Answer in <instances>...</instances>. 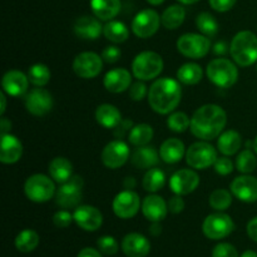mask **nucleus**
Segmentation results:
<instances>
[{
    "instance_id": "nucleus-52",
    "label": "nucleus",
    "mask_w": 257,
    "mask_h": 257,
    "mask_svg": "<svg viewBox=\"0 0 257 257\" xmlns=\"http://www.w3.org/2000/svg\"><path fill=\"white\" fill-rule=\"evenodd\" d=\"M78 257H102V255H100L97 250H94V248L87 247L83 248V250L78 253Z\"/></svg>"
},
{
    "instance_id": "nucleus-17",
    "label": "nucleus",
    "mask_w": 257,
    "mask_h": 257,
    "mask_svg": "<svg viewBox=\"0 0 257 257\" xmlns=\"http://www.w3.org/2000/svg\"><path fill=\"white\" fill-rule=\"evenodd\" d=\"M231 192L236 198L243 202H256L257 201V178L252 176H240L231 183Z\"/></svg>"
},
{
    "instance_id": "nucleus-31",
    "label": "nucleus",
    "mask_w": 257,
    "mask_h": 257,
    "mask_svg": "<svg viewBox=\"0 0 257 257\" xmlns=\"http://www.w3.org/2000/svg\"><path fill=\"white\" fill-rule=\"evenodd\" d=\"M186 18V10L185 8L181 7V5H171L167 9L163 12L162 17H161V23H162L163 27L166 29H177L178 27L182 25V23L185 22Z\"/></svg>"
},
{
    "instance_id": "nucleus-47",
    "label": "nucleus",
    "mask_w": 257,
    "mask_h": 257,
    "mask_svg": "<svg viewBox=\"0 0 257 257\" xmlns=\"http://www.w3.org/2000/svg\"><path fill=\"white\" fill-rule=\"evenodd\" d=\"M120 50L118 47H114V45H109V47L104 48V50L102 52V59L104 60L108 64H112V63H115L120 57Z\"/></svg>"
},
{
    "instance_id": "nucleus-32",
    "label": "nucleus",
    "mask_w": 257,
    "mask_h": 257,
    "mask_svg": "<svg viewBox=\"0 0 257 257\" xmlns=\"http://www.w3.org/2000/svg\"><path fill=\"white\" fill-rule=\"evenodd\" d=\"M103 34L113 43H123L130 37V30L122 22L110 20L103 27Z\"/></svg>"
},
{
    "instance_id": "nucleus-15",
    "label": "nucleus",
    "mask_w": 257,
    "mask_h": 257,
    "mask_svg": "<svg viewBox=\"0 0 257 257\" xmlns=\"http://www.w3.org/2000/svg\"><path fill=\"white\" fill-rule=\"evenodd\" d=\"M140 206V197L132 190L122 191L113 200V211H114L115 216H118L119 218H124V220L137 215Z\"/></svg>"
},
{
    "instance_id": "nucleus-45",
    "label": "nucleus",
    "mask_w": 257,
    "mask_h": 257,
    "mask_svg": "<svg viewBox=\"0 0 257 257\" xmlns=\"http://www.w3.org/2000/svg\"><path fill=\"white\" fill-rule=\"evenodd\" d=\"M215 170L218 175L222 176H227L230 175L231 172L233 171V163L230 158L227 157H222V158H217V161L215 162Z\"/></svg>"
},
{
    "instance_id": "nucleus-56",
    "label": "nucleus",
    "mask_w": 257,
    "mask_h": 257,
    "mask_svg": "<svg viewBox=\"0 0 257 257\" xmlns=\"http://www.w3.org/2000/svg\"><path fill=\"white\" fill-rule=\"evenodd\" d=\"M161 231H162V227H161V226H160V223H158V222H153V225L151 226V228H150V232L152 233V235L158 236L161 233Z\"/></svg>"
},
{
    "instance_id": "nucleus-11",
    "label": "nucleus",
    "mask_w": 257,
    "mask_h": 257,
    "mask_svg": "<svg viewBox=\"0 0 257 257\" xmlns=\"http://www.w3.org/2000/svg\"><path fill=\"white\" fill-rule=\"evenodd\" d=\"M103 68V59L93 52L80 53L73 62V70L75 74L84 79H92L97 77Z\"/></svg>"
},
{
    "instance_id": "nucleus-46",
    "label": "nucleus",
    "mask_w": 257,
    "mask_h": 257,
    "mask_svg": "<svg viewBox=\"0 0 257 257\" xmlns=\"http://www.w3.org/2000/svg\"><path fill=\"white\" fill-rule=\"evenodd\" d=\"M146 94H147V87H146V84L143 82H141L140 80V82H136L131 85L130 88L131 99L138 102V100H142L143 98L146 97Z\"/></svg>"
},
{
    "instance_id": "nucleus-37",
    "label": "nucleus",
    "mask_w": 257,
    "mask_h": 257,
    "mask_svg": "<svg viewBox=\"0 0 257 257\" xmlns=\"http://www.w3.org/2000/svg\"><path fill=\"white\" fill-rule=\"evenodd\" d=\"M28 78L32 84L37 85V87H44L49 83L50 80V70L45 64H38L32 65L28 70Z\"/></svg>"
},
{
    "instance_id": "nucleus-50",
    "label": "nucleus",
    "mask_w": 257,
    "mask_h": 257,
    "mask_svg": "<svg viewBox=\"0 0 257 257\" xmlns=\"http://www.w3.org/2000/svg\"><path fill=\"white\" fill-rule=\"evenodd\" d=\"M133 123L131 120H122L117 127L114 128V136L117 138H122L128 130H131Z\"/></svg>"
},
{
    "instance_id": "nucleus-58",
    "label": "nucleus",
    "mask_w": 257,
    "mask_h": 257,
    "mask_svg": "<svg viewBox=\"0 0 257 257\" xmlns=\"http://www.w3.org/2000/svg\"><path fill=\"white\" fill-rule=\"evenodd\" d=\"M241 257H257V253L255 252V251L247 250V251H245L242 255H241Z\"/></svg>"
},
{
    "instance_id": "nucleus-29",
    "label": "nucleus",
    "mask_w": 257,
    "mask_h": 257,
    "mask_svg": "<svg viewBox=\"0 0 257 257\" xmlns=\"http://www.w3.org/2000/svg\"><path fill=\"white\" fill-rule=\"evenodd\" d=\"M73 166L70 161L64 157H55L49 163V175L55 182L65 183L72 178Z\"/></svg>"
},
{
    "instance_id": "nucleus-61",
    "label": "nucleus",
    "mask_w": 257,
    "mask_h": 257,
    "mask_svg": "<svg viewBox=\"0 0 257 257\" xmlns=\"http://www.w3.org/2000/svg\"><path fill=\"white\" fill-rule=\"evenodd\" d=\"M253 150H255V152L257 153V137L255 138V141H253Z\"/></svg>"
},
{
    "instance_id": "nucleus-14",
    "label": "nucleus",
    "mask_w": 257,
    "mask_h": 257,
    "mask_svg": "<svg viewBox=\"0 0 257 257\" xmlns=\"http://www.w3.org/2000/svg\"><path fill=\"white\" fill-rule=\"evenodd\" d=\"M130 158V148L120 140L112 141L102 151V162L110 170L119 168Z\"/></svg>"
},
{
    "instance_id": "nucleus-27",
    "label": "nucleus",
    "mask_w": 257,
    "mask_h": 257,
    "mask_svg": "<svg viewBox=\"0 0 257 257\" xmlns=\"http://www.w3.org/2000/svg\"><path fill=\"white\" fill-rule=\"evenodd\" d=\"M95 119L102 127L114 130L122 122V114L117 107L112 104H102L95 110Z\"/></svg>"
},
{
    "instance_id": "nucleus-5",
    "label": "nucleus",
    "mask_w": 257,
    "mask_h": 257,
    "mask_svg": "<svg viewBox=\"0 0 257 257\" xmlns=\"http://www.w3.org/2000/svg\"><path fill=\"white\" fill-rule=\"evenodd\" d=\"M207 77L217 87L230 88L237 82L238 70L231 60L217 58L208 63Z\"/></svg>"
},
{
    "instance_id": "nucleus-30",
    "label": "nucleus",
    "mask_w": 257,
    "mask_h": 257,
    "mask_svg": "<svg viewBox=\"0 0 257 257\" xmlns=\"http://www.w3.org/2000/svg\"><path fill=\"white\" fill-rule=\"evenodd\" d=\"M242 145V137L236 131H227L222 133L217 141V148L222 155L232 156L238 152Z\"/></svg>"
},
{
    "instance_id": "nucleus-55",
    "label": "nucleus",
    "mask_w": 257,
    "mask_h": 257,
    "mask_svg": "<svg viewBox=\"0 0 257 257\" xmlns=\"http://www.w3.org/2000/svg\"><path fill=\"white\" fill-rule=\"evenodd\" d=\"M123 186H124V188H127V190H132L136 186V180L133 177H127L124 180V182H123Z\"/></svg>"
},
{
    "instance_id": "nucleus-20",
    "label": "nucleus",
    "mask_w": 257,
    "mask_h": 257,
    "mask_svg": "<svg viewBox=\"0 0 257 257\" xmlns=\"http://www.w3.org/2000/svg\"><path fill=\"white\" fill-rule=\"evenodd\" d=\"M142 212L147 220L152 222H160L167 216L168 205L160 196H147L142 202Z\"/></svg>"
},
{
    "instance_id": "nucleus-59",
    "label": "nucleus",
    "mask_w": 257,
    "mask_h": 257,
    "mask_svg": "<svg viewBox=\"0 0 257 257\" xmlns=\"http://www.w3.org/2000/svg\"><path fill=\"white\" fill-rule=\"evenodd\" d=\"M147 2L152 5H161L165 0H147Z\"/></svg>"
},
{
    "instance_id": "nucleus-9",
    "label": "nucleus",
    "mask_w": 257,
    "mask_h": 257,
    "mask_svg": "<svg viewBox=\"0 0 257 257\" xmlns=\"http://www.w3.org/2000/svg\"><path fill=\"white\" fill-rule=\"evenodd\" d=\"M235 228L233 221L226 213H212L203 221L202 230L206 237L211 240H220L227 237Z\"/></svg>"
},
{
    "instance_id": "nucleus-19",
    "label": "nucleus",
    "mask_w": 257,
    "mask_h": 257,
    "mask_svg": "<svg viewBox=\"0 0 257 257\" xmlns=\"http://www.w3.org/2000/svg\"><path fill=\"white\" fill-rule=\"evenodd\" d=\"M29 78L19 70H9L2 79V87L7 94L12 97H22L27 93Z\"/></svg>"
},
{
    "instance_id": "nucleus-44",
    "label": "nucleus",
    "mask_w": 257,
    "mask_h": 257,
    "mask_svg": "<svg viewBox=\"0 0 257 257\" xmlns=\"http://www.w3.org/2000/svg\"><path fill=\"white\" fill-rule=\"evenodd\" d=\"M74 220V216L72 215L68 211H58L54 216H53V222L57 227L59 228H65L72 223V221Z\"/></svg>"
},
{
    "instance_id": "nucleus-18",
    "label": "nucleus",
    "mask_w": 257,
    "mask_h": 257,
    "mask_svg": "<svg viewBox=\"0 0 257 257\" xmlns=\"http://www.w3.org/2000/svg\"><path fill=\"white\" fill-rule=\"evenodd\" d=\"M74 221L85 231H97L103 223V216L93 206H79L74 211Z\"/></svg>"
},
{
    "instance_id": "nucleus-28",
    "label": "nucleus",
    "mask_w": 257,
    "mask_h": 257,
    "mask_svg": "<svg viewBox=\"0 0 257 257\" xmlns=\"http://www.w3.org/2000/svg\"><path fill=\"white\" fill-rule=\"evenodd\" d=\"M131 161H132L135 167L146 170V168H152L153 166L157 165L160 162V157H158L157 151L153 147L142 146L133 152Z\"/></svg>"
},
{
    "instance_id": "nucleus-42",
    "label": "nucleus",
    "mask_w": 257,
    "mask_h": 257,
    "mask_svg": "<svg viewBox=\"0 0 257 257\" xmlns=\"http://www.w3.org/2000/svg\"><path fill=\"white\" fill-rule=\"evenodd\" d=\"M97 245L104 255H114L118 251V242L112 236H103L97 241Z\"/></svg>"
},
{
    "instance_id": "nucleus-53",
    "label": "nucleus",
    "mask_w": 257,
    "mask_h": 257,
    "mask_svg": "<svg viewBox=\"0 0 257 257\" xmlns=\"http://www.w3.org/2000/svg\"><path fill=\"white\" fill-rule=\"evenodd\" d=\"M213 52L216 53V54H225L226 52H227V45H226V43L225 42H220V43H217V44L215 45V47H213Z\"/></svg>"
},
{
    "instance_id": "nucleus-48",
    "label": "nucleus",
    "mask_w": 257,
    "mask_h": 257,
    "mask_svg": "<svg viewBox=\"0 0 257 257\" xmlns=\"http://www.w3.org/2000/svg\"><path fill=\"white\" fill-rule=\"evenodd\" d=\"M208 2H210L211 8L215 9L216 12L225 13L228 12L230 9H232L236 0H208Z\"/></svg>"
},
{
    "instance_id": "nucleus-51",
    "label": "nucleus",
    "mask_w": 257,
    "mask_h": 257,
    "mask_svg": "<svg viewBox=\"0 0 257 257\" xmlns=\"http://www.w3.org/2000/svg\"><path fill=\"white\" fill-rule=\"evenodd\" d=\"M247 233L248 236H250L251 240L257 242V217L252 218V220L247 223Z\"/></svg>"
},
{
    "instance_id": "nucleus-7",
    "label": "nucleus",
    "mask_w": 257,
    "mask_h": 257,
    "mask_svg": "<svg viewBox=\"0 0 257 257\" xmlns=\"http://www.w3.org/2000/svg\"><path fill=\"white\" fill-rule=\"evenodd\" d=\"M177 49L185 57L200 59L210 52L211 42L206 35L188 33L177 40Z\"/></svg>"
},
{
    "instance_id": "nucleus-8",
    "label": "nucleus",
    "mask_w": 257,
    "mask_h": 257,
    "mask_svg": "<svg viewBox=\"0 0 257 257\" xmlns=\"http://www.w3.org/2000/svg\"><path fill=\"white\" fill-rule=\"evenodd\" d=\"M186 161L192 168L206 170L215 165L217 161V152L208 143L196 142L186 152Z\"/></svg>"
},
{
    "instance_id": "nucleus-12",
    "label": "nucleus",
    "mask_w": 257,
    "mask_h": 257,
    "mask_svg": "<svg viewBox=\"0 0 257 257\" xmlns=\"http://www.w3.org/2000/svg\"><path fill=\"white\" fill-rule=\"evenodd\" d=\"M161 18L156 10L145 9L138 13L132 22V32L138 38H150L158 30Z\"/></svg>"
},
{
    "instance_id": "nucleus-10",
    "label": "nucleus",
    "mask_w": 257,
    "mask_h": 257,
    "mask_svg": "<svg viewBox=\"0 0 257 257\" xmlns=\"http://www.w3.org/2000/svg\"><path fill=\"white\" fill-rule=\"evenodd\" d=\"M82 188L83 180L79 176H74L58 188L55 193V201L58 205L64 208L77 207L82 201Z\"/></svg>"
},
{
    "instance_id": "nucleus-35",
    "label": "nucleus",
    "mask_w": 257,
    "mask_h": 257,
    "mask_svg": "<svg viewBox=\"0 0 257 257\" xmlns=\"http://www.w3.org/2000/svg\"><path fill=\"white\" fill-rule=\"evenodd\" d=\"M166 183V175L160 168H151L143 177V188L148 192H157L162 190Z\"/></svg>"
},
{
    "instance_id": "nucleus-54",
    "label": "nucleus",
    "mask_w": 257,
    "mask_h": 257,
    "mask_svg": "<svg viewBox=\"0 0 257 257\" xmlns=\"http://www.w3.org/2000/svg\"><path fill=\"white\" fill-rule=\"evenodd\" d=\"M0 127H2V135H7L8 131L12 128V123H10V120H8L7 118H2Z\"/></svg>"
},
{
    "instance_id": "nucleus-60",
    "label": "nucleus",
    "mask_w": 257,
    "mask_h": 257,
    "mask_svg": "<svg viewBox=\"0 0 257 257\" xmlns=\"http://www.w3.org/2000/svg\"><path fill=\"white\" fill-rule=\"evenodd\" d=\"M178 2H181L182 4H195V3L200 2V0H178Z\"/></svg>"
},
{
    "instance_id": "nucleus-40",
    "label": "nucleus",
    "mask_w": 257,
    "mask_h": 257,
    "mask_svg": "<svg viewBox=\"0 0 257 257\" xmlns=\"http://www.w3.org/2000/svg\"><path fill=\"white\" fill-rule=\"evenodd\" d=\"M257 166L256 156L250 150H245L237 156L236 160V167L241 173H251L255 171Z\"/></svg>"
},
{
    "instance_id": "nucleus-57",
    "label": "nucleus",
    "mask_w": 257,
    "mask_h": 257,
    "mask_svg": "<svg viewBox=\"0 0 257 257\" xmlns=\"http://www.w3.org/2000/svg\"><path fill=\"white\" fill-rule=\"evenodd\" d=\"M0 99H2V109H0V113H2V114H4L5 107H7V98H5L4 92L0 93Z\"/></svg>"
},
{
    "instance_id": "nucleus-24",
    "label": "nucleus",
    "mask_w": 257,
    "mask_h": 257,
    "mask_svg": "<svg viewBox=\"0 0 257 257\" xmlns=\"http://www.w3.org/2000/svg\"><path fill=\"white\" fill-rule=\"evenodd\" d=\"M103 32L99 20L93 17H80L74 23V33L78 38L85 40H95Z\"/></svg>"
},
{
    "instance_id": "nucleus-4",
    "label": "nucleus",
    "mask_w": 257,
    "mask_h": 257,
    "mask_svg": "<svg viewBox=\"0 0 257 257\" xmlns=\"http://www.w3.org/2000/svg\"><path fill=\"white\" fill-rule=\"evenodd\" d=\"M163 70V60L158 53L142 52L132 63V72L137 79L151 80L157 78Z\"/></svg>"
},
{
    "instance_id": "nucleus-34",
    "label": "nucleus",
    "mask_w": 257,
    "mask_h": 257,
    "mask_svg": "<svg viewBox=\"0 0 257 257\" xmlns=\"http://www.w3.org/2000/svg\"><path fill=\"white\" fill-rule=\"evenodd\" d=\"M153 138V128L150 124H137L130 131V136H128V140L136 147H142L146 146L147 143L151 142V140Z\"/></svg>"
},
{
    "instance_id": "nucleus-22",
    "label": "nucleus",
    "mask_w": 257,
    "mask_h": 257,
    "mask_svg": "<svg viewBox=\"0 0 257 257\" xmlns=\"http://www.w3.org/2000/svg\"><path fill=\"white\" fill-rule=\"evenodd\" d=\"M23 155V145L15 136L2 135V146H0V161L5 165H12L18 162Z\"/></svg>"
},
{
    "instance_id": "nucleus-3",
    "label": "nucleus",
    "mask_w": 257,
    "mask_h": 257,
    "mask_svg": "<svg viewBox=\"0 0 257 257\" xmlns=\"http://www.w3.org/2000/svg\"><path fill=\"white\" fill-rule=\"evenodd\" d=\"M230 52L238 65H252L257 62V37L248 30L237 33L231 42Z\"/></svg>"
},
{
    "instance_id": "nucleus-1",
    "label": "nucleus",
    "mask_w": 257,
    "mask_h": 257,
    "mask_svg": "<svg viewBox=\"0 0 257 257\" xmlns=\"http://www.w3.org/2000/svg\"><path fill=\"white\" fill-rule=\"evenodd\" d=\"M227 122L226 112L216 104H206L198 108L191 119V132L195 137L210 141L217 137Z\"/></svg>"
},
{
    "instance_id": "nucleus-13",
    "label": "nucleus",
    "mask_w": 257,
    "mask_h": 257,
    "mask_svg": "<svg viewBox=\"0 0 257 257\" xmlns=\"http://www.w3.org/2000/svg\"><path fill=\"white\" fill-rule=\"evenodd\" d=\"M25 108L33 115H45L53 108L52 94L44 88H34L25 97Z\"/></svg>"
},
{
    "instance_id": "nucleus-43",
    "label": "nucleus",
    "mask_w": 257,
    "mask_h": 257,
    "mask_svg": "<svg viewBox=\"0 0 257 257\" xmlns=\"http://www.w3.org/2000/svg\"><path fill=\"white\" fill-rule=\"evenodd\" d=\"M212 257H238V253L230 243H220L213 248Z\"/></svg>"
},
{
    "instance_id": "nucleus-49",
    "label": "nucleus",
    "mask_w": 257,
    "mask_h": 257,
    "mask_svg": "<svg viewBox=\"0 0 257 257\" xmlns=\"http://www.w3.org/2000/svg\"><path fill=\"white\" fill-rule=\"evenodd\" d=\"M167 205H168V211H171L172 213H180L182 212L183 208H185V201H183V198L178 195V196H175V197L170 198Z\"/></svg>"
},
{
    "instance_id": "nucleus-6",
    "label": "nucleus",
    "mask_w": 257,
    "mask_h": 257,
    "mask_svg": "<svg viewBox=\"0 0 257 257\" xmlns=\"http://www.w3.org/2000/svg\"><path fill=\"white\" fill-rule=\"evenodd\" d=\"M24 192L27 197L33 202H47L54 195L55 186L48 176L33 175L25 182Z\"/></svg>"
},
{
    "instance_id": "nucleus-2",
    "label": "nucleus",
    "mask_w": 257,
    "mask_h": 257,
    "mask_svg": "<svg viewBox=\"0 0 257 257\" xmlns=\"http://www.w3.org/2000/svg\"><path fill=\"white\" fill-rule=\"evenodd\" d=\"M182 90L177 80L162 78L156 80L148 92V103L155 112L168 114L180 104Z\"/></svg>"
},
{
    "instance_id": "nucleus-16",
    "label": "nucleus",
    "mask_w": 257,
    "mask_h": 257,
    "mask_svg": "<svg viewBox=\"0 0 257 257\" xmlns=\"http://www.w3.org/2000/svg\"><path fill=\"white\" fill-rule=\"evenodd\" d=\"M200 177L192 170H180L172 175L170 180V187L176 195L185 196L193 192L198 187Z\"/></svg>"
},
{
    "instance_id": "nucleus-25",
    "label": "nucleus",
    "mask_w": 257,
    "mask_h": 257,
    "mask_svg": "<svg viewBox=\"0 0 257 257\" xmlns=\"http://www.w3.org/2000/svg\"><path fill=\"white\" fill-rule=\"evenodd\" d=\"M90 8L99 20H112L120 12V0H90Z\"/></svg>"
},
{
    "instance_id": "nucleus-38",
    "label": "nucleus",
    "mask_w": 257,
    "mask_h": 257,
    "mask_svg": "<svg viewBox=\"0 0 257 257\" xmlns=\"http://www.w3.org/2000/svg\"><path fill=\"white\" fill-rule=\"evenodd\" d=\"M197 29L206 37H215L218 32V23L210 13H201L196 19Z\"/></svg>"
},
{
    "instance_id": "nucleus-21",
    "label": "nucleus",
    "mask_w": 257,
    "mask_h": 257,
    "mask_svg": "<svg viewBox=\"0 0 257 257\" xmlns=\"http://www.w3.org/2000/svg\"><path fill=\"white\" fill-rule=\"evenodd\" d=\"M122 250L128 257H146L151 250V243L141 233H128L123 238Z\"/></svg>"
},
{
    "instance_id": "nucleus-26",
    "label": "nucleus",
    "mask_w": 257,
    "mask_h": 257,
    "mask_svg": "<svg viewBox=\"0 0 257 257\" xmlns=\"http://www.w3.org/2000/svg\"><path fill=\"white\" fill-rule=\"evenodd\" d=\"M185 155V145L177 138H170L165 141L160 148V156L166 163H177Z\"/></svg>"
},
{
    "instance_id": "nucleus-23",
    "label": "nucleus",
    "mask_w": 257,
    "mask_h": 257,
    "mask_svg": "<svg viewBox=\"0 0 257 257\" xmlns=\"http://www.w3.org/2000/svg\"><path fill=\"white\" fill-rule=\"evenodd\" d=\"M132 82V77L131 73L124 68H117V69H112L105 74L104 87L105 89L109 90L112 93H120L128 89Z\"/></svg>"
},
{
    "instance_id": "nucleus-36",
    "label": "nucleus",
    "mask_w": 257,
    "mask_h": 257,
    "mask_svg": "<svg viewBox=\"0 0 257 257\" xmlns=\"http://www.w3.org/2000/svg\"><path fill=\"white\" fill-rule=\"evenodd\" d=\"M39 243V235L33 230H24L15 238V246L20 252H30L35 250Z\"/></svg>"
},
{
    "instance_id": "nucleus-41",
    "label": "nucleus",
    "mask_w": 257,
    "mask_h": 257,
    "mask_svg": "<svg viewBox=\"0 0 257 257\" xmlns=\"http://www.w3.org/2000/svg\"><path fill=\"white\" fill-rule=\"evenodd\" d=\"M167 125L173 132H185L191 127V120L188 115L183 112H176L171 114L167 119Z\"/></svg>"
},
{
    "instance_id": "nucleus-33",
    "label": "nucleus",
    "mask_w": 257,
    "mask_h": 257,
    "mask_svg": "<svg viewBox=\"0 0 257 257\" xmlns=\"http://www.w3.org/2000/svg\"><path fill=\"white\" fill-rule=\"evenodd\" d=\"M202 69L196 63H186L178 69L177 78L181 83L187 85L197 84L202 79Z\"/></svg>"
},
{
    "instance_id": "nucleus-39",
    "label": "nucleus",
    "mask_w": 257,
    "mask_h": 257,
    "mask_svg": "<svg viewBox=\"0 0 257 257\" xmlns=\"http://www.w3.org/2000/svg\"><path fill=\"white\" fill-rule=\"evenodd\" d=\"M232 203V196L228 191L218 188L215 190L210 196V206L216 211H225Z\"/></svg>"
}]
</instances>
